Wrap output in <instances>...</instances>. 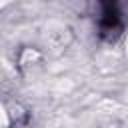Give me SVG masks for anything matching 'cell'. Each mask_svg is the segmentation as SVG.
Returning a JSON list of instances; mask_svg holds the SVG:
<instances>
[{
  "instance_id": "6da1fadb",
  "label": "cell",
  "mask_w": 128,
  "mask_h": 128,
  "mask_svg": "<svg viewBox=\"0 0 128 128\" xmlns=\"http://www.w3.org/2000/svg\"><path fill=\"white\" fill-rule=\"evenodd\" d=\"M98 30H100V36L108 42H114L116 38H120L124 30V22H122V14L116 2L102 4V12L98 18Z\"/></svg>"
}]
</instances>
